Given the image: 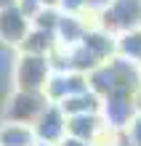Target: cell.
Here are the masks:
<instances>
[{"label":"cell","instance_id":"1","mask_svg":"<svg viewBox=\"0 0 141 146\" xmlns=\"http://www.w3.org/2000/svg\"><path fill=\"white\" fill-rule=\"evenodd\" d=\"M141 114L138 106H136V96L133 93H122V90H114L109 96L101 98V122L109 133H120V130H128L130 122Z\"/></svg>","mask_w":141,"mask_h":146},{"label":"cell","instance_id":"2","mask_svg":"<svg viewBox=\"0 0 141 146\" xmlns=\"http://www.w3.org/2000/svg\"><path fill=\"white\" fill-rule=\"evenodd\" d=\"M99 24L96 27L109 32V35L120 37L130 29L141 27V0H112L107 11L99 13Z\"/></svg>","mask_w":141,"mask_h":146},{"label":"cell","instance_id":"3","mask_svg":"<svg viewBox=\"0 0 141 146\" xmlns=\"http://www.w3.org/2000/svg\"><path fill=\"white\" fill-rule=\"evenodd\" d=\"M51 61L48 56H29L24 53L16 64V85L21 93H45V85L51 80Z\"/></svg>","mask_w":141,"mask_h":146},{"label":"cell","instance_id":"4","mask_svg":"<svg viewBox=\"0 0 141 146\" xmlns=\"http://www.w3.org/2000/svg\"><path fill=\"white\" fill-rule=\"evenodd\" d=\"M35 135H37L40 141H45V146H59L61 141L67 138V114L61 111L59 104H51L37 117Z\"/></svg>","mask_w":141,"mask_h":146},{"label":"cell","instance_id":"5","mask_svg":"<svg viewBox=\"0 0 141 146\" xmlns=\"http://www.w3.org/2000/svg\"><path fill=\"white\" fill-rule=\"evenodd\" d=\"M27 16L24 11H19L16 5H8L0 11V40L8 42V45H21L24 37H27Z\"/></svg>","mask_w":141,"mask_h":146},{"label":"cell","instance_id":"6","mask_svg":"<svg viewBox=\"0 0 141 146\" xmlns=\"http://www.w3.org/2000/svg\"><path fill=\"white\" fill-rule=\"evenodd\" d=\"M117 56L128 58L133 64H141V27L117 37Z\"/></svg>","mask_w":141,"mask_h":146},{"label":"cell","instance_id":"7","mask_svg":"<svg viewBox=\"0 0 141 146\" xmlns=\"http://www.w3.org/2000/svg\"><path fill=\"white\" fill-rule=\"evenodd\" d=\"M0 146H35V133L19 122L5 125L0 130Z\"/></svg>","mask_w":141,"mask_h":146},{"label":"cell","instance_id":"8","mask_svg":"<svg viewBox=\"0 0 141 146\" xmlns=\"http://www.w3.org/2000/svg\"><path fill=\"white\" fill-rule=\"evenodd\" d=\"M128 138H130V146H141V114L130 122L128 127Z\"/></svg>","mask_w":141,"mask_h":146},{"label":"cell","instance_id":"9","mask_svg":"<svg viewBox=\"0 0 141 146\" xmlns=\"http://www.w3.org/2000/svg\"><path fill=\"white\" fill-rule=\"evenodd\" d=\"M59 5L64 8L69 16H77V13L85 8V0H59Z\"/></svg>","mask_w":141,"mask_h":146},{"label":"cell","instance_id":"10","mask_svg":"<svg viewBox=\"0 0 141 146\" xmlns=\"http://www.w3.org/2000/svg\"><path fill=\"white\" fill-rule=\"evenodd\" d=\"M59 146H96V143H88V141H77V138H69V135H67V138L61 141Z\"/></svg>","mask_w":141,"mask_h":146},{"label":"cell","instance_id":"11","mask_svg":"<svg viewBox=\"0 0 141 146\" xmlns=\"http://www.w3.org/2000/svg\"><path fill=\"white\" fill-rule=\"evenodd\" d=\"M136 106H138V111H141V88L136 90Z\"/></svg>","mask_w":141,"mask_h":146},{"label":"cell","instance_id":"12","mask_svg":"<svg viewBox=\"0 0 141 146\" xmlns=\"http://www.w3.org/2000/svg\"><path fill=\"white\" fill-rule=\"evenodd\" d=\"M138 66H141V64H138Z\"/></svg>","mask_w":141,"mask_h":146}]
</instances>
